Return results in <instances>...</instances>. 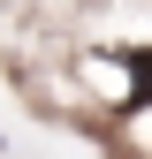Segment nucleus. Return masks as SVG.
I'll list each match as a JSON object with an SVG mask.
<instances>
[{"label": "nucleus", "instance_id": "nucleus-1", "mask_svg": "<svg viewBox=\"0 0 152 159\" xmlns=\"http://www.w3.org/2000/svg\"><path fill=\"white\" fill-rule=\"evenodd\" d=\"M152 98V53H129V106Z\"/></svg>", "mask_w": 152, "mask_h": 159}]
</instances>
